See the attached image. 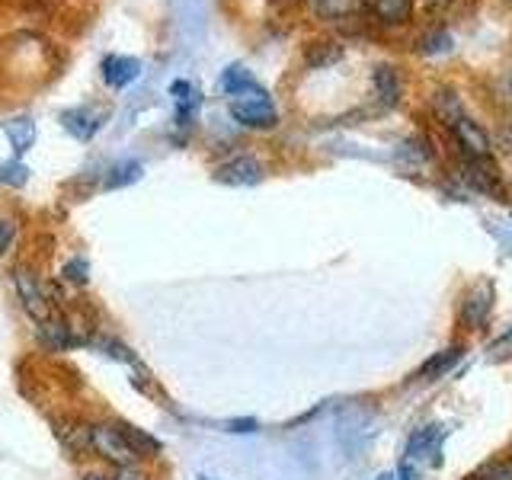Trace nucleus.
<instances>
[{"label":"nucleus","mask_w":512,"mask_h":480,"mask_svg":"<svg viewBox=\"0 0 512 480\" xmlns=\"http://www.w3.org/2000/svg\"><path fill=\"white\" fill-rule=\"evenodd\" d=\"M432 106H436L442 125L452 132V141L461 157H471V160H490V151H493V141L490 135L480 128L468 112H464L461 100L452 93H439L436 100H432Z\"/></svg>","instance_id":"1"},{"label":"nucleus","mask_w":512,"mask_h":480,"mask_svg":"<svg viewBox=\"0 0 512 480\" xmlns=\"http://www.w3.org/2000/svg\"><path fill=\"white\" fill-rule=\"evenodd\" d=\"M228 109H231V116L247 128H272L279 122L276 103H272V96L256 84V80L228 93Z\"/></svg>","instance_id":"2"},{"label":"nucleus","mask_w":512,"mask_h":480,"mask_svg":"<svg viewBox=\"0 0 512 480\" xmlns=\"http://www.w3.org/2000/svg\"><path fill=\"white\" fill-rule=\"evenodd\" d=\"M10 279H13V288H16V298H20L23 311L36 320V324H45V320H52L55 311H52V295L45 292V282L36 269L29 263H16L10 269Z\"/></svg>","instance_id":"3"},{"label":"nucleus","mask_w":512,"mask_h":480,"mask_svg":"<svg viewBox=\"0 0 512 480\" xmlns=\"http://www.w3.org/2000/svg\"><path fill=\"white\" fill-rule=\"evenodd\" d=\"M90 452L109 461L112 468H132V464L141 461L135 445L125 436V426H119V423H96L90 429Z\"/></svg>","instance_id":"4"},{"label":"nucleus","mask_w":512,"mask_h":480,"mask_svg":"<svg viewBox=\"0 0 512 480\" xmlns=\"http://www.w3.org/2000/svg\"><path fill=\"white\" fill-rule=\"evenodd\" d=\"M215 180L224 186H256L263 180V164L253 154H237L215 170Z\"/></svg>","instance_id":"5"},{"label":"nucleus","mask_w":512,"mask_h":480,"mask_svg":"<svg viewBox=\"0 0 512 480\" xmlns=\"http://www.w3.org/2000/svg\"><path fill=\"white\" fill-rule=\"evenodd\" d=\"M490 308H493V288H490L487 282H477V285L471 288V292L461 298L458 317H461V324H464V327L480 330V327L487 324Z\"/></svg>","instance_id":"6"},{"label":"nucleus","mask_w":512,"mask_h":480,"mask_svg":"<svg viewBox=\"0 0 512 480\" xmlns=\"http://www.w3.org/2000/svg\"><path fill=\"white\" fill-rule=\"evenodd\" d=\"M106 119V109H93V106H77V109H68L61 116V125L68 128V132L77 138V141H87L100 132V125Z\"/></svg>","instance_id":"7"},{"label":"nucleus","mask_w":512,"mask_h":480,"mask_svg":"<svg viewBox=\"0 0 512 480\" xmlns=\"http://www.w3.org/2000/svg\"><path fill=\"white\" fill-rule=\"evenodd\" d=\"M138 74H141V64L135 58H128V55H109L103 61V80L109 87H116V90L128 87Z\"/></svg>","instance_id":"8"},{"label":"nucleus","mask_w":512,"mask_h":480,"mask_svg":"<svg viewBox=\"0 0 512 480\" xmlns=\"http://www.w3.org/2000/svg\"><path fill=\"white\" fill-rule=\"evenodd\" d=\"M311 7L320 20H346L365 7V0H311Z\"/></svg>","instance_id":"9"},{"label":"nucleus","mask_w":512,"mask_h":480,"mask_svg":"<svg viewBox=\"0 0 512 480\" xmlns=\"http://www.w3.org/2000/svg\"><path fill=\"white\" fill-rule=\"evenodd\" d=\"M368 7H372V13L378 16L381 23L397 26V23H404L410 16L413 0H368Z\"/></svg>","instance_id":"10"},{"label":"nucleus","mask_w":512,"mask_h":480,"mask_svg":"<svg viewBox=\"0 0 512 480\" xmlns=\"http://www.w3.org/2000/svg\"><path fill=\"white\" fill-rule=\"evenodd\" d=\"M4 132H7V138H10V144H13V151H16V154H26V151L32 148V141H36V122L26 119V116L10 119V122L4 125Z\"/></svg>","instance_id":"11"},{"label":"nucleus","mask_w":512,"mask_h":480,"mask_svg":"<svg viewBox=\"0 0 512 480\" xmlns=\"http://www.w3.org/2000/svg\"><path fill=\"white\" fill-rule=\"evenodd\" d=\"M461 346H448L445 352H436V356H432V359H426L423 365H420V378H442L445 372H448V368H452L458 359H461Z\"/></svg>","instance_id":"12"},{"label":"nucleus","mask_w":512,"mask_h":480,"mask_svg":"<svg viewBox=\"0 0 512 480\" xmlns=\"http://www.w3.org/2000/svg\"><path fill=\"white\" fill-rule=\"evenodd\" d=\"M141 173H144V164L141 160H122V164H116L109 170L106 176V189H122V186H132L141 180Z\"/></svg>","instance_id":"13"},{"label":"nucleus","mask_w":512,"mask_h":480,"mask_svg":"<svg viewBox=\"0 0 512 480\" xmlns=\"http://www.w3.org/2000/svg\"><path fill=\"white\" fill-rule=\"evenodd\" d=\"M375 93H378V100H381L384 106H394V103H397L400 84H397L394 68H388V64H381V68L375 71Z\"/></svg>","instance_id":"14"},{"label":"nucleus","mask_w":512,"mask_h":480,"mask_svg":"<svg viewBox=\"0 0 512 480\" xmlns=\"http://www.w3.org/2000/svg\"><path fill=\"white\" fill-rule=\"evenodd\" d=\"M173 93H176V112H180V119H189L199 109V87L180 80V84H173Z\"/></svg>","instance_id":"15"},{"label":"nucleus","mask_w":512,"mask_h":480,"mask_svg":"<svg viewBox=\"0 0 512 480\" xmlns=\"http://www.w3.org/2000/svg\"><path fill=\"white\" fill-rule=\"evenodd\" d=\"M26 180H29V167L23 164V160H4V164H0V183L4 186H26Z\"/></svg>","instance_id":"16"},{"label":"nucleus","mask_w":512,"mask_h":480,"mask_svg":"<svg viewBox=\"0 0 512 480\" xmlns=\"http://www.w3.org/2000/svg\"><path fill=\"white\" fill-rule=\"evenodd\" d=\"M61 279L68 282V285H87L90 282V266H87L84 256H74V260L64 263Z\"/></svg>","instance_id":"17"},{"label":"nucleus","mask_w":512,"mask_h":480,"mask_svg":"<svg viewBox=\"0 0 512 480\" xmlns=\"http://www.w3.org/2000/svg\"><path fill=\"white\" fill-rule=\"evenodd\" d=\"M432 442H436V426H423V429L410 439L407 455H410V458H420L423 452H432Z\"/></svg>","instance_id":"18"},{"label":"nucleus","mask_w":512,"mask_h":480,"mask_svg":"<svg viewBox=\"0 0 512 480\" xmlns=\"http://www.w3.org/2000/svg\"><path fill=\"white\" fill-rule=\"evenodd\" d=\"M474 480H512V458H500V461H490L484 464Z\"/></svg>","instance_id":"19"},{"label":"nucleus","mask_w":512,"mask_h":480,"mask_svg":"<svg viewBox=\"0 0 512 480\" xmlns=\"http://www.w3.org/2000/svg\"><path fill=\"white\" fill-rule=\"evenodd\" d=\"M250 80H253V77H250L244 68H240V64H231V68L221 74V90H224V96H228L231 90H237V87L250 84Z\"/></svg>","instance_id":"20"},{"label":"nucleus","mask_w":512,"mask_h":480,"mask_svg":"<svg viewBox=\"0 0 512 480\" xmlns=\"http://www.w3.org/2000/svg\"><path fill=\"white\" fill-rule=\"evenodd\" d=\"M13 237H16V224L10 218H0V256H4L13 244Z\"/></svg>","instance_id":"21"},{"label":"nucleus","mask_w":512,"mask_h":480,"mask_svg":"<svg viewBox=\"0 0 512 480\" xmlns=\"http://www.w3.org/2000/svg\"><path fill=\"white\" fill-rule=\"evenodd\" d=\"M112 480H151V477L144 474L138 464H132V468H116V477Z\"/></svg>","instance_id":"22"},{"label":"nucleus","mask_w":512,"mask_h":480,"mask_svg":"<svg viewBox=\"0 0 512 480\" xmlns=\"http://www.w3.org/2000/svg\"><path fill=\"white\" fill-rule=\"evenodd\" d=\"M228 429L231 432H256V429H260V423H256V420H231Z\"/></svg>","instance_id":"23"},{"label":"nucleus","mask_w":512,"mask_h":480,"mask_svg":"<svg viewBox=\"0 0 512 480\" xmlns=\"http://www.w3.org/2000/svg\"><path fill=\"white\" fill-rule=\"evenodd\" d=\"M84 480H109V477H100V474H87Z\"/></svg>","instance_id":"24"},{"label":"nucleus","mask_w":512,"mask_h":480,"mask_svg":"<svg viewBox=\"0 0 512 480\" xmlns=\"http://www.w3.org/2000/svg\"><path fill=\"white\" fill-rule=\"evenodd\" d=\"M378 480H397V477H394V474H381Z\"/></svg>","instance_id":"25"},{"label":"nucleus","mask_w":512,"mask_h":480,"mask_svg":"<svg viewBox=\"0 0 512 480\" xmlns=\"http://www.w3.org/2000/svg\"><path fill=\"white\" fill-rule=\"evenodd\" d=\"M509 84H512V77H509Z\"/></svg>","instance_id":"26"},{"label":"nucleus","mask_w":512,"mask_h":480,"mask_svg":"<svg viewBox=\"0 0 512 480\" xmlns=\"http://www.w3.org/2000/svg\"><path fill=\"white\" fill-rule=\"evenodd\" d=\"M468 480H474V477H468Z\"/></svg>","instance_id":"27"}]
</instances>
